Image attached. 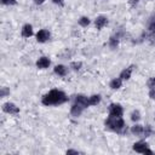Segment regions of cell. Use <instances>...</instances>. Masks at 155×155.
Listing matches in <instances>:
<instances>
[{"label":"cell","instance_id":"20","mask_svg":"<svg viewBox=\"0 0 155 155\" xmlns=\"http://www.w3.org/2000/svg\"><path fill=\"white\" fill-rule=\"evenodd\" d=\"M131 120H132L134 124L140 120V113H139V110H133V111L131 113Z\"/></svg>","mask_w":155,"mask_h":155},{"label":"cell","instance_id":"7","mask_svg":"<svg viewBox=\"0 0 155 155\" xmlns=\"http://www.w3.org/2000/svg\"><path fill=\"white\" fill-rule=\"evenodd\" d=\"M74 103L80 104V105H81V107H84L85 109L90 107L88 97H87V96H85V94H81V93H79V94H76V96L74 97Z\"/></svg>","mask_w":155,"mask_h":155},{"label":"cell","instance_id":"28","mask_svg":"<svg viewBox=\"0 0 155 155\" xmlns=\"http://www.w3.org/2000/svg\"><path fill=\"white\" fill-rule=\"evenodd\" d=\"M65 153H67V154H80V151H78V150H75V149H68Z\"/></svg>","mask_w":155,"mask_h":155},{"label":"cell","instance_id":"4","mask_svg":"<svg viewBox=\"0 0 155 155\" xmlns=\"http://www.w3.org/2000/svg\"><path fill=\"white\" fill-rule=\"evenodd\" d=\"M2 111L6 114H11V115H16L19 113V107H17L15 103L12 102H6L2 104Z\"/></svg>","mask_w":155,"mask_h":155},{"label":"cell","instance_id":"21","mask_svg":"<svg viewBox=\"0 0 155 155\" xmlns=\"http://www.w3.org/2000/svg\"><path fill=\"white\" fill-rule=\"evenodd\" d=\"M153 133H154L153 127H151L150 125H147V126L144 127V133H143V137H144V138H148V137H150Z\"/></svg>","mask_w":155,"mask_h":155},{"label":"cell","instance_id":"22","mask_svg":"<svg viewBox=\"0 0 155 155\" xmlns=\"http://www.w3.org/2000/svg\"><path fill=\"white\" fill-rule=\"evenodd\" d=\"M81 67H82V63H81V62L75 61V62H71V63H70V68H71L74 71L80 70V69H81Z\"/></svg>","mask_w":155,"mask_h":155},{"label":"cell","instance_id":"15","mask_svg":"<svg viewBox=\"0 0 155 155\" xmlns=\"http://www.w3.org/2000/svg\"><path fill=\"white\" fill-rule=\"evenodd\" d=\"M122 79L121 78H114L110 82H109V87L111 90H119L121 86H122Z\"/></svg>","mask_w":155,"mask_h":155},{"label":"cell","instance_id":"13","mask_svg":"<svg viewBox=\"0 0 155 155\" xmlns=\"http://www.w3.org/2000/svg\"><path fill=\"white\" fill-rule=\"evenodd\" d=\"M53 73L58 76H65L67 73H68V68L63 64H57L54 68H53Z\"/></svg>","mask_w":155,"mask_h":155},{"label":"cell","instance_id":"24","mask_svg":"<svg viewBox=\"0 0 155 155\" xmlns=\"http://www.w3.org/2000/svg\"><path fill=\"white\" fill-rule=\"evenodd\" d=\"M0 1L2 5H6V6H12L17 4V0H0Z\"/></svg>","mask_w":155,"mask_h":155},{"label":"cell","instance_id":"5","mask_svg":"<svg viewBox=\"0 0 155 155\" xmlns=\"http://www.w3.org/2000/svg\"><path fill=\"white\" fill-rule=\"evenodd\" d=\"M35 38H36V41H38V42L44 44V42H46V41L50 40L51 33H50L47 29H40V30L35 34Z\"/></svg>","mask_w":155,"mask_h":155},{"label":"cell","instance_id":"18","mask_svg":"<svg viewBox=\"0 0 155 155\" xmlns=\"http://www.w3.org/2000/svg\"><path fill=\"white\" fill-rule=\"evenodd\" d=\"M148 30L150 31V34L155 35V15H153L149 19V23H148Z\"/></svg>","mask_w":155,"mask_h":155},{"label":"cell","instance_id":"12","mask_svg":"<svg viewBox=\"0 0 155 155\" xmlns=\"http://www.w3.org/2000/svg\"><path fill=\"white\" fill-rule=\"evenodd\" d=\"M84 107H81L80 104H76V103H74L71 107H70V114H71V116H74V117H79L81 114H82V111H84Z\"/></svg>","mask_w":155,"mask_h":155},{"label":"cell","instance_id":"1","mask_svg":"<svg viewBox=\"0 0 155 155\" xmlns=\"http://www.w3.org/2000/svg\"><path fill=\"white\" fill-rule=\"evenodd\" d=\"M69 98L68 96L61 91V90H51L48 91L46 94L42 96L41 98V103L46 107H52V105H61V104H64L65 102H68Z\"/></svg>","mask_w":155,"mask_h":155},{"label":"cell","instance_id":"16","mask_svg":"<svg viewBox=\"0 0 155 155\" xmlns=\"http://www.w3.org/2000/svg\"><path fill=\"white\" fill-rule=\"evenodd\" d=\"M119 44H120V39H119L117 35H111V36L109 38V47H110L111 50L117 48Z\"/></svg>","mask_w":155,"mask_h":155},{"label":"cell","instance_id":"26","mask_svg":"<svg viewBox=\"0 0 155 155\" xmlns=\"http://www.w3.org/2000/svg\"><path fill=\"white\" fill-rule=\"evenodd\" d=\"M149 98L150 99H153V101H155V87H153V88H149Z\"/></svg>","mask_w":155,"mask_h":155},{"label":"cell","instance_id":"27","mask_svg":"<svg viewBox=\"0 0 155 155\" xmlns=\"http://www.w3.org/2000/svg\"><path fill=\"white\" fill-rule=\"evenodd\" d=\"M51 1H52L54 5H58L59 7H63V6H64V4H65V2H64V0H51Z\"/></svg>","mask_w":155,"mask_h":155},{"label":"cell","instance_id":"31","mask_svg":"<svg viewBox=\"0 0 155 155\" xmlns=\"http://www.w3.org/2000/svg\"><path fill=\"white\" fill-rule=\"evenodd\" d=\"M149 1H153V0H149Z\"/></svg>","mask_w":155,"mask_h":155},{"label":"cell","instance_id":"30","mask_svg":"<svg viewBox=\"0 0 155 155\" xmlns=\"http://www.w3.org/2000/svg\"><path fill=\"white\" fill-rule=\"evenodd\" d=\"M130 1H131V2H137L138 0H130Z\"/></svg>","mask_w":155,"mask_h":155},{"label":"cell","instance_id":"14","mask_svg":"<svg viewBox=\"0 0 155 155\" xmlns=\"http://www.w3.org/2000/svg\"><path fill=\"white\" fill-rule=\"evenodd\" d=\"M133 69H134V65H130V67L125 68V69H124V70L120 73L119 78H121L122 80H128V79L131 78V75H132V71H133Z\"/></svg>","mask_w":155,"mask_h":155},{"label":"cell","instance_id":"11","mask_svg":"<svg viewBox=\"0 0 155 155\" xmlns=\"http://www.w3.org/2000/svg\"><path fill=\"white\" fill-rule=\"evenodd\" d=\"M21 34H22V36H23V38H30V36H33V35H34L33 25H31V24H29V23L24 24V25L22 27Z\"/></svg>","mask_w":155,"mask_h":155},{"label":"cell","instance_id":"9","mask_svg":"<svg viewBox=\"0 0 155 155\" xmlns=\"http://www.w3.org/2000/svg\"><path fill=\"white\" fill-rule=\"evenodd\" d=\"M107 24H108V17H107V16L99 15V16L96 17V19H94V27H96L98 30L103 29Z\"/></svg>","mask_w":155,"mask_h":155},{"label":"cell","instance_id":"6","mask_svg":"<svg viewBox=\"0 0 155 155\" xmlns=\"http://www.w3.org/2000/svg\"><path fill=\"white\" fill-rule=\"evenodd\" d=\"M35 65H36L38 69H47L51 65V59L46 56H41V57L38 58Z\"/></svg>","mask_w":155,"mask_h":155},{"label":"cell","instance_id":"17","mask_svg":"<svg viewBox=\"0 0 155 155\" xmlns=\"http://www.w3.org/2000/svg\"><path fill=\"white\" fill-rule=\"evenodd\" d=\"M88 101H90V107L91 105H97V104L101 103L102 97H101V94H92V96L88 97Z\"/></svg>","mask_w":155,"mask_h":155},{"label":"cell","instance_id":"8","mask_svg":"<svg viewBox=\"0 0 155 155\" xmlns=\"http://www.w3.org/2000/svg\"><path fill=\"white\" fill-rule=\"evenodd\" d=\"M148 148H149V145H148V143L144 142V140L136 142V143L132 145V149H133L136 153H139V154H144Z\"/></svg>","mask_w":155,"mask_h":155},{"label":"cell","instance_id":"29","mask_svg":"<svg viewBox=\"0 0 155 155\" xmlns=\"http://www.w3.org/2000/svg\"><path fill=\"white\" fill-rule=\"evenodd\" d=\"M33 1H34V4H35V5H42L46 0H33Z\"/></svg>","mask_w":155,"mask_h":155},{"label":"cell","instance_id":"10","mask_svg":"<svg viewBox=\"0 0 155 155\" xmlns=\"http://www.w3.org/2000/svg\"><path fill=\"white\" fill-rule=\"evenodd\" d=\"M130 132H131L133 136L143 137V133H144V126H143V125H139V124H137V122H136V124L131 127Z\"/></svg>","mask_w":155,"mask_h":155},{"label":"cell","instance_id":"25","mask_svg":"<svg viewBox=\"0 0 155 155\" xmlns=\"http://www.w3.org/2000/svg\"><path fill=\"white\" fill-rule=\"evenodd\" d=\"M147 85H148V87H149V88H153V87H155V76H153V78H149V80H148Z\"/></svg>","mask_w":155,"mask_h":155},{"label":"cell","instance_id":"3","mask_svg":"<svg viewBox=\"0 0 155 155\" xmlns=\"http://www.w3.org/2000/svg\"><path fill=\"white\" fill-rule=\"evenodd\" d=\"M108 113L110 116H122L124 115V108L119 103H111V104H109Z\"/></svg>","mask_w":155,"mask_h":155},{"label":"cell","instance_id":"19","mask_svg":"<svg viewBox=\"0 0 155 155\" xmlns=\"http://www.w3.org/2000/svg\"><path fill=\"white\" fill-rule=\"evenodd\" d=\"M78 23H79V25H80V27H84V28H85V27L90 25L91 19H90L88 17H86V16H82V17H80V18H79Z\"/></svg>","mask_w":155,"mask_h":155},{"label":"cell","instance_id":"2","mask_svg":"<svg viewBox=\"0 0 155 155\" xmlns=\"http://www.w3.org/2000/svg\"><path fill=\"white\" fill-rule=\"evenodd\" d=\"M104 125H105V128L109 130V131H113V132H116V133H126L127 130H126V124L122 119V116H108L104 121Z\"/></svg>","mask_w":155,"mask_h":155},{"label":"cell","instance_id":"23","mask_svg":"<svg viewBox=\"0 0 155 155\" xmlns=\"http://www.w3.org/2000/svg\"><path fill=\"white\" fill-rule=\"evenodd\" d=\"M7 94H10V90H8L7 87H1V90H0V97L4 98V97H6Z\"/></svg>","mask_w":155,"mask_h":155}]
</instances>
